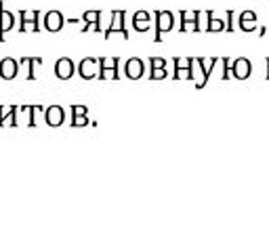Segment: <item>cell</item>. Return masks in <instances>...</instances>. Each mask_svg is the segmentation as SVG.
Returning <instances> with one entry per match:
<instances>
[{
    "instance_id": "cell-23",
    "label": "cell",
    "mask_w": 269,
    "mask_h": 242,
    "mask_svg": "<svg viewBox=\"0 0 269 242\" xmlns=\"http://www.w3.org/2000/svg\"><path fill=\"white\" fill-rule=\"evenodd\" d=\"M88 124H93L91 120H88L86 116H72V126H88Z\"/></svg>"
},
{
    "instance_id": "cell-28",
    "label": "cell",
    "mask_w": 269,
    "mask_h": 242,
    "mask_svg": "<svg viewBox=\"0 0 269 242\" xmlns=\"http://www.w3.org/2000/svg\"><path fill=\"white\" fill-rule=\"evenodd\" d=\"M0 15H3V9H0Z\"/></svg>"
},
{
    "instance_id": "cell-25",
    "label": "cell",
    "mask_w": 269,
    "mask_h": 242,
    "mask_svg": "<svg viewBox=\"0 0 269 242\" xmlns=\"http://www.w3.org/2000/svg\"><path fill=\"white\" fill-rule=\"evenodd\" d=\"M149 63H151V70L153 68H166V59L164 57H151Z\"/></svg>"
},
{
    "instance_id": "cell-14",
    "label": "cell",
    "mask_w": 269,
    "mask_h": 242,
    "mask_svg": "<svg viewBox=\"0 0 269 242\" xmlns=\"http://www.w3.org/2000/svg\"><path fill=\"white\" fill-rule=\"evenodd\" d=\"M124 72H126V76H128L130 80H137V78H141V76H143V61H141L139 57H132V59H128V61H126V68H124Z\"/></svg>"
},
{
    "instance_id": "cell-8",
    "label": "cell",
    "mask_w": 269,
    "mask_h": 242,
    "mask_svg": "<svg viewBox=\"0 0 269 242\" xmlns=\"http://www.w3.org/2000/svg\"><path fill=\"white\" fill-rule=\"evenodd\" d=\"M74 61L70 57H61L57 63H55V76L59 80H70L74 76Z\"/></svg>"
},
{
    "instance_id": "cell-3",
    "label": "cell",
    "mask_w": 269,
    "mask_h": 242,
    "mask_svg": "<svg viewBox=\"0 0 269 242\" xmlns=\"http://www.w3.org/2000/svg\"><path fill=\"white\" fill-rule=\"evenodd\" d=\"M194 57H175V80H181V78H189L194 80Z\"/></svg>"
},
{
    "instance_id": "cell-20",
    "label": "cell",
    "mask_w": 269,
    "mask_h": 242,
    "mask_svg": "<svg viewBox=\"0 0 269 242\" xmlns=\"http://www.w3.org/2000/svg\"><path fill=\"white\" fill-rule=\"evenodd\" d=\"M24 107L28 109V126H36V112H40L44 107L40 105H24Z\"/></svg>"
},
{
    "instance_id": "cell-4",
    "label": "cell",
    "mask_w": 269,
    "mask_h": 242,
    "mask_svg": "<svg viewBox=\"0 0 269 242\" xmlns=\"http://www.w3.org/2000/svg\"><path fill=\"white\" fill-rule=\"evenodd\" d=\"M38 17H40V11H19V21H21V26H19V32H38L40 26H38Z\"/></svg>"
},
{
    "instance_id": "cell-21",
    "label": "cell",
    "mask_w": 269,
    "mask_h": 242,
    "mask_svg": "<svg viewBox=\"0 0 269 242\" xmlns=\"http://www.w3.org/2000/svg\"><path fill=\"white\" fill-rule=\"evenodd\" d=\"M99 80H118V68H105L99 72Z\"/></svg>"
},
{
    "instance_id": "cell-1",
    "label": "cell",
    "mask_w": 269,
    "mask_h": 242,
    "mask_svg": "<svg viewBox=\"0 0 269 242\" xmlns=\"http://www.w3.org/2000/svg\"><path fill=\"white\" fill-rule=\"evenodd\" d=\"M99 72H101V59L99 57H84L78 63V74H80L82 80L99 78Z\"/></svg>"
},
{
    "instance_id": "cell-18",
    "label": "cell",
    "mask_w": 269,
    "mask_h": 242,
    "mask_svg": "<svg viewBox=\"0 0 269 242\" xmlns=\"http://www.w3.org/2000/svg\"><path fill=\"white\" fill-rule=\"evenodd\" d=\"M240 28L244 32H253L255 30V13L253 11H244L240 15Z\"/></svg>"
},
{
    "instance_id": "cell-17",
    "label": "cell",
    "mask_w": 269,
    "mask_h": 242,
    "mask_svg": "<svg viewBox=\"0 0 269 242\" xmlns=\"http://www.w3.org/2000/svg\"><path fill=\"white\" fill-rule=\"evenodd\" d=\"M13 26H15L13 13H9L7 9H3V15H0V42H5V34L9 30H13Z\"/></svg>"
},
{
    "instance_id": "cell-26",
    "label": "cell",
    "mask_w": 269,
    "mask_h": 242,
    "mask_svg": "<svg viewBox=\"0 0 269 242\" xmlns=\"http://www.w3.org/2000/svg\"><path fill=\"white\" fill-rule=\"evenodd\" d=\"M88 107L86 105H72V116H86Z\"/></svg>"
},
{
    "instance_id": "cell-22",
    "label": "cell",
    "mask_w": 269,
    "mask_h": 242,
    "mask_svg": "<svg viewBox=\"0 0 269 242\" xmlns=\"http://www.w3.org/2000/svg\"><path fill=\"white\" fill-rule=\"evenodd\" d=\"M105 68H118V57H103L101 59V70Z\"/></svg>"
},
{
    "instance_id": "cell-13",
    "label": "cell",
    "mask_w": 269,
    "mask_h": 242,
    "mask_svg": "<svg viewBox=\"0 0 269 242\" xmlns=\"http://www.w3.org/2000/svg\"><path fill=\"white\" fill-rule=\"evenodd\" d=\"M42 63L40 57H21L19 59V65L21 68H26V78L28 80H36V68Z\"/></svg>"
},
{
    "instance_id": "cell-15",
    "label": "cell",
    "mask_w": 269,
    "mask_h": 242,
    "mask_svg": "<svg viewBox=\"0 0 269 242\" xmlns=\"http://www.w3.org/2000/svg\"><path fill=\"white\" fill-rule=\"evenodd\" d=\"M82 19L86 21V26L82 28V32H91V30L101 32V24H99L101 13H99V11H86V13L82 15Z\"/></svg>"
},
{
    "instance_id": "cell-12",
    "label": "cell",
    "mask_w": 269,
    "mask_h": 242,
    "mask_svg": "<svg viewBox=\"0 0 269 242\" xmlns=\"http://www.w3.org/2000/svg\"><path fill=\"white\" fill-rule=\"evenodd\" d=\"M63 15L59 11H49L47 15H44V30L47 32H59L63 28Z\"/></svg>"
},
{
    "instance_id": "cell-27",
    "label": "cell",
    "mask_w": 269,
    "mask_h": 242,
    "mask_svg": "<svg viewBox=\"0 0 269 242\" xmlns=\"http://www.w3.org/2000/svg\"><path fill=\"white\" fill-rule=\"evenodd\" d=\"M267 65H269V59H267ZM267 78H269V72H267Z\"/></svg>"
},
{
    "instance_id": "cell-2",
    "label": "cell",
    "mask_w": 269,
    "mask_h": 242,
    "mask_svg": "<svg viewBox=\"0 0 269 242\" xmlns=\"http://www.w3.org/2000/svg\"><path fill=\"white\" fill-rule=\"evenodd\" d=\"M156 42H162V34L164 32H170L172 26H175V17L170 11H156Z\"/></svg>"
},
{
    "instance_id": "cell-19",
    "label": "cell",
    "mask_w": 269,
    "mask_h": 242,
    "mask_svg": "<svg viewBox=\"0 0 269 242\" xmlns=\"http://www.w3.org/2000/svg\"><path fill=\"white\" fill-rule=\"evenodd\" d=\"M206 19H208V26L204 28L206 32H221V30L227 28L225 24H223V21H219V19L213 17V11H206Z\"/></svg>"
},
{
    "instance_id": "cell-5",
    "label": "cell",
    "mask_w": 269,
    "mask_h": 242,
    "mask_svg": "<svg viewBox=\"0 0 269 242\" xmlns=\"http://www.w3.org/2000/svg\"><path fill=\"white\" fill-rule=\"evenodd\" d=\"M124 17H126V13L124 11H111V24H109V28L105 30V38H111L116 32L122 36V38H128V32L124 30Z\"/></svg>"
},
{
    "instance_id": "cell-10",
    "label": "cell",
    "mask_w": 269,
    "mask_h": 242,
    "mask_svg": "<svg viewBox=\"0 0 269 242\" xmlns=\"http://www.w3.org/2000/svg\"><path fill=\"white\" fill-rule=\"evenodd\" d=\"M251 70H253V65H251V61L246 59V57H238V59L229 65V72H232L236 78H240V80L248 78V76H251Z\"/></svg>"
},
{
    "instance_id": "cell-11",
    "label": "cell",
    "mask_w": 269,
    "mask_h": 242,
    "mask_svg": "<svg viewBox=\"0 0 269 242\" xmlns=\"http://www.w3.org/2000/svg\"><path fill=\"white\" fill-rule=\"evenodd\" d=\"M44 120H47L49 126H61L65 120V112L61 105H51V107H44Z\"/></svg>"
},
{
    "instance_id": "cell-6",
    "label": "cell",
    "mask_w": 269,
    "mask_h": 242,
    "mask_svg": "<svg viewBox=\"0 0 269 242\" xmlns=\"http://www.w3.org/2000/svg\"><path fill=\"white\" fill-rule=\"evenodd\" d=\"M219 61H221L219 57H210V59H204V57H196L198 68L202 70V80H200V82H196V86H198V89H202V86L206 84V80H208V76H210L213 68H215V65H217Z\"/></svg>"
},
{
    "instance_id": "cell-7",
    "label": "cell",
    "mask_w": 269,
    "mask_h": 242,
    "mask_svg": "<svg viewBox=\"0 0 269 242\" xmlns=\"http://www.w3.org/2000/svg\"><path fill=\"white\" fill-rule=\"evenodd\" d=\"M21 70V65L17 59L13 57H5V59H0V78L3 80H13Z\"/></svg>"
},
{
    "instance_id": "cell-24",
    "label": "cell",
    "mask_w": 269,
    "mask_h": 242,
    "mask_svg": "<svg viewBox=\"0 0 269 242\" xmlns=\"http://www.w3.org/2000/svg\"><path fill=\"white\" fill-rule=\"evenodd\" d=\"M149 78H151V80H162V78H166V68H153L151 74H149Z\"/></svg>"
},
{
    "instance_id": "cell-9",
    "label": "cell",
    "mask_w": 269,
    "mask_h": 242,
    "mask_svg": "<svg viewBox=\"0 0 269 242\" xmlns=\"http://www.w3.org/2000/svg\"><path fill=\"white\" fill-rule=\"evenodd\" d=\"M200 11H194V15L189 17L187 11H181V32H200Z\"/></svg>"
},
{
    "instance_id": "cell-16",
    "label": "cell",
    "mask_w": 269,
    "mask_h": 242,
    "mask_svg": "<svg viewBox=\"0 0 269 242\" xmlns=\"http://www.w3.org/2000/svg\"><path fill=\"white\" fill-rule=\"evenodd\" d=\"M132 26L137 32H147L151 28V21H149V13L147 11H137L132 17Z\"/></svg>"
}]
</instances>
